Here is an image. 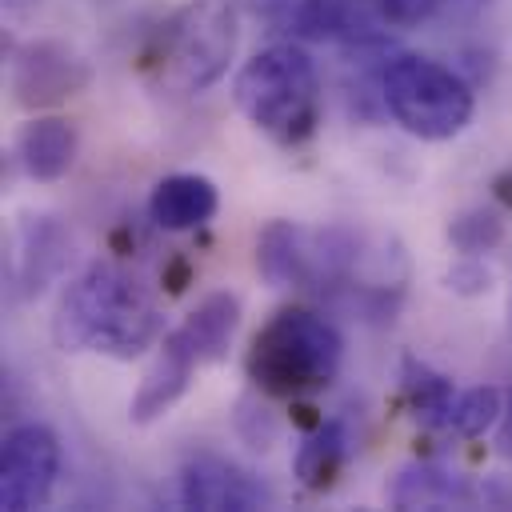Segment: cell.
I'll use <instances>...</instances> for the list:
<instances>
[{
	"label": "cell",
	"instance_id": "obj_1",
	"mask_svg": "<svg viewBox=\"0 0 512 512\" xmlns=\"http://www.w3.org/2000/svg\"><path fill=\"white\" fill-rule=\"evenodd\" d=\"M164 332L156 300L116 264H88L60 296L52 316V340L60 352H104L132 360Z\"/></svg>",
	"mask_w": 512,
	"mask_h": 512
},
{
	"label": "cell",
	"instance_id": "obj_2",
	"mask_svg": "<svg viewBox=\"0 0 512 512\" xmlns=\"http://www.w3.org/2000/svg\"><path fill=\"white\" fill-rule=\"evenodd\" d=\"M236 4L232 0H192L180 4L144 52L148 76L172 96H196L212 88L236 56Z\"/></svg>",
	"mask_w": 512,
	"mask_h": 512
},
{
	"label": "cell",
	"instance_id": "obj_3",
	"mask_svg": "<svg viewBox=\"0 0 512 512\" xmlns=\"http://www.w3.org/2000/svg\"><path fill=\"white\" fill-rule=\"evenodd\" d=\"M236 108L276 144H304L320 124V76L300 44L260 48L232 80Z\"/></svg>",
	"mask_w": 512,
	"mask_h": 512
},
{
	"label": "cell",
	"instance_id": "obj_4",
	"mask_svg": "<svg viewBox=\"0 0 512 512\" xmlns=\"http://www.w3.org/2000/svg\"><path fill=\"white\" fill-rule=\"evenodd\" d=\"M344 360V336L308 308H280L248 348V376L268 396H308L328 388Z\"/></svg>",
	"mask_w": 512,
	"mask_h": 512
},
{
	"label": "cell",
	"instance_id": "obj_5",
	"mask_svg": "<svg viewBox=\"0 0 512 512\" xmlns=\"http://www.w3.org/2000/svg\"><path fill=\"white\" fill-rule=\"evenodd\" d=\"M380 100L416 140H452L476 112L472 88L448 64L420 52H400L380 68Z\"/></svg>",
	"mask_w": 512,
	"mask_h": 512
},
{
	"label": "cell",
	"instance_id": "obj_6",
	"mask_svg": "<svg viewBox=\"0 0 512 512\" xmlns=\"http://www.w3.org/2000/svg\"><path fill=\"white\" fill-rule=\"evenodd\" d=\"M60 476V440L44 424H16L0 448V508L32 512L52 500Z\"/></svg>",
	"mask_w": 512,
	"mask_h": 512
},
{
	"label": "cell",
	"instance_id": "obj_7",
	"mask_svg": "<svg viewBox=\"0 0 512 512\" xmlns=\"http://www.w3.org/2000/svg\"><path fill=\"white\" fill-rule=\"evenodd\" d=\"M92 68L60 40H32L12 60V96L20 108H52L84 92Z\"/></svg>",
	"mask_w": 512,
	"mask_h": 512
},
{
	"label": "cell",
	"instance_id": "obj_8",
	"mask_svg": "<svg viewBox=\"0 0 512 512\" xmlns=\"http://www.w3.org/2000/svg\"><path fill=\"white\" fill-rule=\"evenodd\" d=\"M180 504L200 512H252L268 508L272 492L236 460L216 452H192L180 464Z\"/></svg>",
	"mask_w": 512,
	"mask_h": 512
},
{
	"label": "cell",
	"instance_id": "obj_9",
	"mask_svg": "<svg viewBox=\"0 0 512 512\" xmlns=\"http://www.w3.org/2000/svg\"><path fill=\"white\" fill-rule=\"evenodd\" d=\"M388 20L368 4V0H300L292 28L296 36L308 40H336V44H384L388 40Z\"/></svg>",
	"mask_w": 512,
	"mask_h": 512
},
{
	"label": "cell",
	"instance_id": "obj_10",
	"mask_svg": "<svg viewBox=\"0 0 512 512\" xmlns=\"http://www.w3.org/2000/svg\"><path fill=\"white\" fill-rule=\"evenodd\" d=\"M236 328H240V300L232 292H212L164 340L176 344L196 364H216V360L228 356V344H232Z\"/></svg>",
	"mask_w": 512,
	"mask_h": 512
},
{
	"label": "cell",
	"instance_id": "obj_11",
	"mask_svg": "<svg viewBox=\"0 0 512 512\" xmlns=\"http://www.w3.org/2000/svg\"><path fill=\"white\" fill-rule=\"evenodd\" d=\"M216 208H220L216 184L208 176H196V172H172V176L156 180V188L148 196V216L164 232L200 228L216 216Z\"/></svg>",
	"mask_w": 512,
	"mask_h": 512
},
{
	"label": "cell",
	"instance_id": "obj_12",
	"mask_svg": "<svg viewBox=\"0 0 512 512\" xmlns=\"http://www.w3.org/2000/svg\"><path fill=\"white\" fill-rule=\"evenodd\" d=\"M16 156H20V168L40 184H52V180L68 176V168L76 164V128H72V120H64V116L28 120L16 136Z\"/></svg>",
	"mask_w": 512,
	"mask_h": 512
},
{
	"label": "cell",
	"instance_id": "obj_13",
	"mask_svg": "<svg viewBox=\"0 0 512 512\" xmlns=\"http://www.w3.org/2000/svg\"><path fill=\"white\" fill-rule=\"evenodd\" d=\"M388 500L396 508H468L476 500V488L440 464H408L392 476Z\"/></svg>",
	"mask_w": 512,
	"mask_h": 512
},
{
	"label": "cell",
	"instance_id": "obj_14",
	"mask_svg": "<svg viewBox=\"0 0 512 512\" xmlns=\"http://www.w3.org/2000/svg\"><path fill=\"white\" fill-rule=\"evenodd\" d=\"M196 368H200V364H196L192 356H184L176 344L160 340V356H156V364L148 368V376L140 380V388H136V396H132V404H128V416H132L136 424H148V420H156L160 412H168V408L188 392Z\"/></svg>",
	"mask_w": 512,
	"mask_h": 512
},
{
	"label": "cell",
	"instance_id": "obj_15",
	"mask_svg": "<svg viewBox=\"0 0 512 512\" xmlns=\"http://www.w3.org/2000/svg\"><path fill=\"white\" fill-rule=\"evenodd\" d=\"M68 232L60 224H52L48 216L32 220L20 236V252H16V284H20V296H36L44 292V284L64 268L68 260Z\"/></svg>",
	"mask_w": 512,
	"mask_h": 512
},
{
	"label": "cell",
	"instance_id": "obj_16",
	"mask_svg": "<svg viewBox=\"0 0 512 512\" xmlns=\"http://www.w3.org/2000/svg\"><path fill=\"white\" fill-rule=\"evenodd\" d=\"M348 456H352L348 424H344V420H320V424L304 436V444L296 448L292 468H296V480H300L304 488L324 492V488L336 484V476L344 472Z\"/></svg>",
	"mask_w": 512,
	"mask_h": 512
},
{
	"label": "cell",
	"instance_id": "obj_17",
	"mask_svg": "<svg viewBox=\"0 0 512 512\" xmlns=\"http://www.w3.org/2000/svg\"><path fill=\"white\" fill-rule=\"evenodd\" d=\"M304 244L308 228L292 220H272L264 224L256 240V268L272 288H304Z\"/></svg>",
	"mask_w": 512,
	"mask_h": 512
},
{
	"label": "cell",
	"instance_id": "obj_18",
	"mask_svg": "<svg viewBox=\"0 0 512 512\" xmlns=\"http://www.w3.org/2000/svg\"><path fill=\"white\" fill-rule=\"evenodd\" d=\"M400 388H404V400L412 408V416L428 428H448V416H452V404H456V388L444 372L428 368L424 360L416 356H404L400 364Z\"/></svg>",
	"mask_w": 512,
	"mask_h": 512
},
{
	"label": "cell",
	"instance_id": "obj_19",
	"mask_svg": "<svg viewBox=\"0 0 512 512\" xmlns=\"http://www.w3.org/2000/svg\"><path fill=\"white\" fill-rule=\"evenodd\" d=\"M504 412V400L492 384H480V388H468V392H456V404H452V416H448V432L472 440V436H484Z\"/></svg>",
	"mask_w": 512,
	"mask_h": 512
},
{
	"label": "cell",
	"instance_id": "obj_20",
	"mask_svg": "<svg viewBox=\"0 0 512 512\" xmlns=\"http://www.w3.org/2000/svg\"><path fill=\"white\" fill-rule=\"evenodd\" d=\"M448 240L464 252V256H476V252H488L504 240V220L492 212V208H468L460 212L452 224H448Z\"/></svg>",
	"mask_w": 512,
	"mask_h": 512
},
{
	"label": "cell",
	"instance_id": "obj_21",
	"mask_svg": "<svg viewBox=\"0 0 512 512\" xmlns=\"http://www.w3.org/2000/svg\"><path fill=\"white\" fill-rule=\"evenodd\" d=\"M236 432L252 452H268L276 444V436H280V424L256 396H244L236 404Z\"/></svg>",
	"mask_w": 512,
	"mask_h": 512
},
{
	"label": "cell",
	"instance_id": "obj_22",
	"mask_svg": "<svg viewBox=\"0 0 512 512\" xmlns=\"http://www.w3.org/2000/svg\"><path fill=\"white\" fill-rule=\"evenodd\" d=\"M448 0H376V12L392 24V28H412L428 16H436Z\"/></svg>",
	"mask_w": 512,
	"mask_h": 512
},
{
	"label": "cell",
	"instance_id": "obj_23",
	"mask_svg": "<svg viewBox=\"0 0 512 512\" xmlns=\"http://www.w3.org/2000/svg\"><path fill=\"white\" fill-rule=\"evenodd\" d=\"M240 12H248L252 20L268 24L272 32H288L292 28V16L300 8V0H232Z\"/></svg>",
	"mask_w": 512,
	"mask_h": 512
},
{
	"label": "cell",
	"instance_id": "obj_24",
	"mask_svg": "<svg viewBox=\"0 0 512 512\" xmlns=\"http://www.w3.org/2000/svg\"><path fill=\"white\" fill-rule=\"evenodd\" d=\"M448 288L460 292V296H476V292H484V288H488V272H484V264H480L476 256H464V260L448 272Z\"/></svg>",
	"mask_w": 512,
	"mask_h": 512
},
{
	"label": "cell",
	"instance_id": "obj_25",
	"mask_svg": "<svg viewBox=\"0 0 512 512\" xmlns=\"http://www.w3.org/2000/svg\"><path fill=\"white\" fill-rule=\"evenodd\" d=\"M496 444H500V452L512 460V396H508V404H504V412H500V436H496ZM484 496L496 500V504H512V480H508V484H504V480H492V484L484 488Z\"/></svg>",
	"mask_w": 512,
	"mask_h": 512
},
{
	"label": "cell",
	"instance_id": "obj_26",
	"mask_svg": "<svg viewBox=\"0 0 512 512\" xmlns=\"http://www.w3.org/2000/svg\"><path fill=\"white\" fill-rule=\"evenodd\" d=\"M368 4H372V8H376V0H368Z\"/></svg>",
	"mask_w": 512,
	"mask_h": 512
},
{
	"label": "cell",
	"instance_id": "obj_27",
	"mask_svg": "<svg viewBox=\"0 0 512 512\" xmlns=\"http://www.w3.org/2000/svg\"><path fill=\"white\" fill-rule=\"evenodd\" d=\"M508 312H512V304H508Z\"/></svg>",
	"mask_w": 512,
	"mask_h": 512
}]
</instances>
